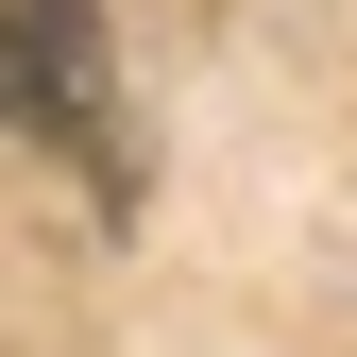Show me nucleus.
Listing matches in <instances>:
<instances>
[{
    "label": "nucleus",
    "instance_id": "1",
    "mask_svg": "<svg viewBox=\"0 0 357 357\" xmlns=\"http://www.w3.org/2000/svg\"><path fill=\"white\" fill-rule=\"evenodd\" d=\"M0 119L102 153V0H0Z\"/></svg>",
    "mask_w": 357,
    "mask_h": 357
}]
</instances>
